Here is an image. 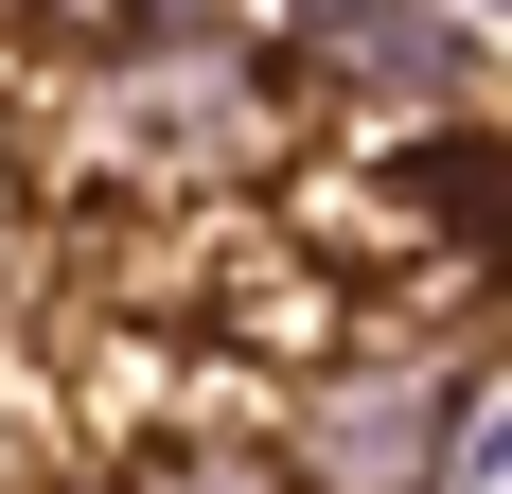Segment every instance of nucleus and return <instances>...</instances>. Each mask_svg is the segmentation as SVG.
<instances>
[{"label":"nucleus","instance_id":"20e7f679","mask_svg":"<svg viewBox=\"0 0 512 494\" xmlns=\"http://www.w3.org/2000/svg\"><path fill=\"white\" fill-rule=\"evenodd\" d=\"M495 18H512V0H495Z\"/></svg>","mask_w":512,"mask_h":494},{"label":"nucleus","instance_id":"f257e3e1","mask_svg":"<svg viewBox=\"0 0 512 494\" xmlns=\"http://www.w3.org/2000/svg\"><path fill=\"white\" fill-rule=\"evenodd\" d=\"M477 406V353L442 336H336L283 389V424H265V459H283V494H442V442H460Z\"/></svg>","mask_w":512,"mask_h":494},{"label":"nucleus","instance_id":"f03ea898","mask_svg":"<svg viewBox=\"0 0 512 494\" xmlns=\"http://www.w3.org/2000/svg\"><path fill=\"white\" fill-rule=\"evenodd\" d=\"M89 494H283V459H265V424H230V406H195V424H142V442L106 459Z\"/></svg>","mask_w":512,"mask_h":494},{"label":"nucleus","instance_id":"7ed1b4c3","mask_svg":"<svg viewBox=\"0 0 512 494\" xmlns=\"http://www.w3.org/2000/svg\"><path fill=\"white\" fill-rule=\"evenodd\" d=\"M0 18H18V36H36V18H53V0H0Z\"/></svg>","mask_w":512,"mask_h":494}]
</instances>
